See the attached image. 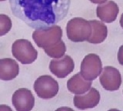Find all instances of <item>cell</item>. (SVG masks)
I'll return each mask as SVG.
<instances>
[{"label": "cell", "instance_id": "obj_7", "mask_svg": "<svg viewBox=\"0 0 123 111\" xmlns=\"http://www.w3.org/2000/svg\"><path fill=\"white\" fill-rule=\"evenodd\" d=\"M99 80L102 87L108 91L118 90L122 83L120 72L112 66H105L103 68Z\"/></svg>", "mask_w": 123, "mask_h": 111}, {"label": "cell", "instance_id": "obj_18", "mask_svg": "<svg viewBox=\"0 0 123 111\" xmlns=\"http://www.w3.org/2000/svg\"><path fill=\"white\" fill-rule=\"evenodd\" d=\"M0 111H12V110L7 105H0Z\"/></svg>", "mask_w": 123, "mask_h": 111}, {"label": "cell", "instance_id": "obj_4", "mask_svg": "<svg viewBox=\"0 0 123 111\" xmlns=\"http://www.w3.org/2000/svg\"><path fill=\"white\" fill-rule=\"evenodd\" d=\"M12 55L22 64H32L37 59L38 52L27 39L15 40L12 46Z\"/></svg>", "mask_w": 123, "mask_h": 111}, {"label": "cell", "instance_id": "obj_23", "mask_svg": "<svg viewBox=\"0 0 123 111\" xmlns=\"http://www.w3.org/2000/svg\"><path fill=\"white\" fill-rule=\"evenodd\" d=\"M2 1H6V0H0V2H2Z\"/></svg>", "mask_w": 123, "mask_h": 111}, {"label": "cell", "instance_id": "obj_20", "mask_svg": "<svg viewBox=\"0 0 123 111\" xmlns=\"http://www.w3.org/2000/svg\"><path fill=\"white\" fill-rule=\"evenodd\" d=\"M92 3H95V4H102V3L105 2L108 0H90Z\"/></svg>", "mask_w": 123, "mask_h": 111}, {"label": "cell", "instance_id": "obj_13", "mask_svg": "<svg viewBox=\"0 0 123 111\" xmlns=\"http://www.w3.org/2000/svg\"><path fill=\"white\" fill-rule=\"evenodd\" d=\"M92 81L85 79L80 72H78L70 78L67 82V88L69 92L75 95H82L90 90Z\"/></svg>", "mask_w": 123, "mask_h": 111}, {"label": "cell", "instance_id": "obj_15", "mask_svg": "<svg viewBox=\"0 0 123 111\" xmlns=\"http://www.w3.org/2000/svg\"><path fill=\"white\" fill-rule=\"evenodd\" d=\"M44 51L51 58L59 59L62 57L66 52V46L62 40H61L59 43L55 44L53 46L45 49Z\"/></svg>", "mask_w": 123, "mask_h": 111}, {"label": "cell", "instance_id": "obj_1", "mask_svg": "<svg viewBox=\"0 0 123 111\" xmlns=\"http://www.w3.org/2000/svg\"><path fill=\"white\" fill-rule=\"evenodd\" d=\"M71 0H9L12 14L37 29L55 25L67 16Z\"/></svg>", "mask_w": 123, "mask_h": 111}, {"label": "cell", "instance_id": "obj_6", "mask_svg": "<svg viewBox=\"0 0 123 111\" xmlns=\"http://www.w3.org/2000/svg\"><path fill=\"white\" fill-rule=\"evenodd\" d=\"M102 70V63L100 57L90 53L85 56L81 63L80 73L82 77L88 81H92L101 74Z\"/></svg>", "mask_w": 123, "mask_h": 111}, {"label": "cell", "instance_id": "obj_19", "mask_svg": "<svg viewBox=\"0 0 123 111\" xmlns=\"http://www.w3.org/2000/svg\"><path fill=\"white\" fill-rule=\"evenodd\" d=\"M55 111H74L72 108L70 107H68V106H62L58 108L57 110H55Z\"/></svg>", "mask_w": 123, "mask_h": 111}, {"label": "cell", "instance_id": "obj_3", "mask_svg": "<svg viewBox=\"0 0 123 111\" xmlns=\"http://www.w3.org/2000/svg\"><path fill=\"white\" fill-rule=\"evenodd\" d=\"M66 33L68 39L74 43L88 41L92 33L89 21L79 17L73 18L68 22Z\"/></svg>", "mask_w": 123, "mask_h": 111}, {"label": "cell", "instance_id": "obj_2", "mask_svg": "<svg viewBox=\"0 0 123 111\" xmlns=\"http://www.w3.org/2000/svg\"><path fill=\"white\" fill-rule=\"evenodd\" d=\"M62 37V30L59 26L53 25L43 29H37L32 33V39L38 47L43 49L59 43Z\"/></svg>", "mask_w": 123, "mask_h": 111}, {"label": "cell", "instance_id": "obj_8", "mask_svg": "<svg viewBox=\"0 0 123 111\" xmlns=\"http://www.w3.org/2000/svg\"><path fill=\"white\" fill-rule=\"evenodd\" d=\"M12 102L16 111H31L35 105V97L31 90L20 88L13 93Z\"/></svg>", "mask_w": 123, "mask_h": 111}, {"label": "cell", "instance_id": "obj_16", "mask_svg": "<svg viewBox=\"0 0 123 111\" xmlns=\"http://www.w3.org/2000/svg\"><path fill=\"white\" fill-rule=\"evenodd\" d=\"M12 20L5 14H0V36H5L12 29Z\"/></svg>", "mask_w": 123, "mask_h": 111}, {"label": "cell", "instance_id": "obj_14", "mask_svg": "<svg viewBox=\"0 0 123 111\" xmlns=\"http://www.w3.org/2000/svg\"><path fill=\"white\" fill-rule=\"evenodd\" d=\"M89 23L92 27V33L87 42L92 44H99L105 41L108 35L107 26L98 20H91Z\"/></svg>", "mask_w": 123, "mask_h": 111}, {"label": "cell", "instance_id": "obj_12", "mask_svg": "<svg viewBox=\"0 0 123 111\" xmlns=\"http://www.w3.org/2000/svg\"><path fill=\"white\" fill-rule=\"evenodd\" d=\"M19 66L15 60L11 58L0 59V79L10 81L18 75Z\"/></svg>", "mask_w": 123, "mask_h": 111}, {"label": "cell", "instance_id": "obj_17", "mask_svg": "<svg viewBox=\"0 0 123 111\" xmlns=\"http://www.w3.org/2000/svg\"><path fill=\"white\" fill-rule=\"evenodd\" d=\"M118 60L119 63H120L122 66H123V45L121 46L120 48H119V49H118Z\"/></svg>", "mask_w": 123, "mask_h": 111}, {"label": "cell", "instance_id": "obj_10", "mask_svg": "<svg viewBox=\"0 0 123 111\" xmlns=\"http://www.w3.org/2000/svg\"><path fill=\"white\" fill-rule=\"evenodd\" d=\"M100 98L99 92L95 88H90L86 93L75 95L73 99V103L76 108L84 110L95 107L99 103Z\"/></svg>", "mask_w": 123, "mask_h": 111}, {"label": "cell", "instance_id": "obj_22", "mask_svg": "<svg viewBox=\"0 0 123 111\" xmlns=\"http://www.w3.org/2000/svg\"><path fill=\"white\" fill-rule=\"evenodd\" d=\"M108 111H120V110H117V109H111V110H108Z\"/></svg>", "mask_w": 123, "mask_h": 111}, {"label": "cell", "instance_id": "obj_21", "mask_svg": "<svg viewBox=\"0 0 123 111\" xmlns=\"http://www.w3.org/2000/svg\"><path fill=\"white\" fill-rule=\"evenodd\" d=\"M120 25L122 26V28L123 29V13L122 14L121 16V19H120Z\"/></svg>", "mask_w": 123, "mask_h": 111}, {"label": "cell", "instance_id": "obj_9", "mask_svg": "<svg viewBox=\"0 0 123 111\" xmlns=\"http://www.w3.org/2000/svg\"><path fill=\"white\" fill-rule=\"evenodd\" d=\"M75 63L72 58L64 55L59 59H52L49 63V70L58 78H65L74 70Z\"/></svg>", "mask_w": 123, "mask_h": 111}, {"label": "cell", "instance_id": "obj_11", "mask_svg": "<svg viewBox=\"0 0 123 111\" xmlns=\"http://www.w3.org/2000/svg\"><path fill=\"white\" fill-rule=\"evenodd\" d=\"M119 13L118 5L113 1H106L103 4H100L97 6L96 13L98 19L106 23H111L116 20Z\"/></svg>", "mask_w": 123, "mask_h": 111}, {"label": "cell", "instance_id": "obj_5", "mask_svg": "<svg viewBox=\"0 0 123 111\" xmlns=\"http://www.w3.org/2000/svg\"><path fill=\"white\" fill-rule=\"evenodd\" d=\"M33 88L39 98L49 99L58 94L59 86L58 82L51 76L43 75L37 78L34 83Z\"/></svg>", "mask_w": 123, "mask_h": 111}]
</instances>
